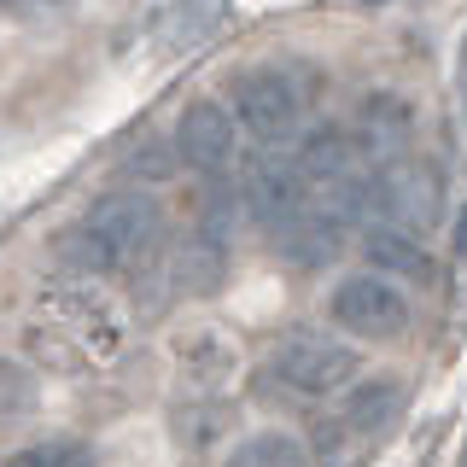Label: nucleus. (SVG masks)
Returning a JSON list of instances; mask_svg holds the SVG:
<instances>
[{
	"mask_svg": "<svg viewBox=\"0 0 467 467\" xmlns=\"http://www.w3.org/2000/svg\"><path fill=\"white\" fill-rule=\"evenodd\" d=\"M24 350L53 374H99L129 350V316L94 275H58L29 304Z\"/></svg>",
	"mask_w": 467,
	"mask_h": 467,
	"instance_id": "nucleus-1",
	"label": "nucleus"
},
{
	"mask_svg": "<svg viewBox=\"0 0 467 467\" xmlns=\"http://www.w3.org/2000/svg\"><path fill=\"white\" fill-rule=\"evenodd\" d=\"M164 204L152 193H106L99 204H88L82 223L65 234V269L70 275H146L164 257Z\"/></svg>",
	"mask_w": 467,
	"mask_h": 467,
	"instance_id": "nucleus-2",
	"label": "nucleus"
},
{
	"mask_svg": "<svg viewBox=\"0 0 467 467\" xmlns=\"http://www.w3.org/2000/svg\"><path fill=\"white\" fill-rule=\"evenodd\" d=\"M310 94H316V77L298 65V58H275V65H257L234 82V117L240 129L263 146H281L298 135L304 111H310Z\"/></svg>",
	"mask_w": 467,
	"mask_h": 467,
	"instance_id": "nucleus-3",
	"label": "nucleus"
},
{
	"mask_svg": "<svg viewBox=\"0 0 467 467\" xmlns=\"http://www.w3.org/2000/svg\"><path fill=\"white\" fill-rule=\"evenodd\" d=\"M357 374H362V357L345 339H327V333H292L263 368L269 391H281L292 403H333L350 391Z\"/></svg>",
	"mask_w": 467,
	"mask_h": 467,
	"instance_id": "nucleus-4",
	"label": "nucleus"
},
{
	"mask_svg": "<svg viewBox=\"0 0 467 467\" xmlns=\"http://www.w3.org/2000/svg\"><path fill=\"white\" fill-rule=\"evenodd\" d=\"M333 321L357 339H398L409 327V292L398 275H379V269L345 275L339 292H333Z\"/></svg>",
	"mask_w": 467,
	"mask_h": 467,
	"instance_id": "nucleus-5",
	"label": "nucleus"
},
{
	"mask_svg": "<svg viewBox=\"0 0 467 467\" xmlns=\"http://www.w3.org/2000/svg\"><path fill=\"white\" fill-rule=\"evenodd\" d=\"M368 216L386 228L427 234L438 223V175L420 158H398V164L368 175Z\"/></svg>",
	"mask_w": 467,
	"mask_h": 467,
	"instance_id": "nucleus-6",
	"label": "nucleus"
},
{
	"mask_svg": "<svg viewBox=\"0 0 467 467\" xmlns=\"http://www.w3.org/2000/svg\"><path fill=\"white\" fill-rule=\"evenodd\" d=\"M175 158L199 175H228L240 164V117L216 99H199V106L182 111L175 123Z\"/></svg>",
	"mask_w": 467,
	"mask_h": 467,
	"instance_id": "nucleus-7",
	"label": "nucleus"
},
{
	"mask_svg": "<svg viewBox=\"0 0 467 467\" xmlns=\"http://www.w3.org/2000/svg\"><path fill=\"white\" fill-rule=\"evenodd\" d=\"M350 146H357L362 170H386L398 158H415V111L403 106L398 94H368L350 123Z\"/></svg>",
	"mask_w": 467,
	"mask_h": 467,
	"instance_id": "nucleus-8",
	"label": "nucleus"
},
{
	"mask_svg": "<svg viewBox=\"0 0 467 467\" xmlns=\"http://www.w3.org/2000/svg\"><path fill=\"white\" fill-rule=\"evenodd\" d=\"M228 0H170V12L158 18V47L164 53H193L223 29Z\"/></svg>",
	"mask_w": 467,
	"mask_h": 467,
	"instance_id": "nucleus-9",
	"label": "nucleus"
},
{
	"mask_svg": "<svg viewBox=\"0 0 467 467\" xmlns=\"http://www.w3.org/2000/svg\"><path fill=\"white\" fill-rule=\"evenodd\" d=\"M403 409V386L398 379H368V386H350L345 391V409H339V427L368 438V432H386Z\"/></svg>",
	"mask_w": 467,
	"mask_h": 467,
	"instance_id": "nucleus-10",
	"label": "nucleus"
},
{
	"mask_svg": "<svg viewBox=\"0 0 467 467\" xmlns=\"http://www.w3.org/2000/svg\"><path fill=\"white\" fill-rule=\"evenodd\" d=\"M175 362H182V374L193 379V386H223V379H234L240 350H234L228 333L204 327V333H187V339L175 345Z\"/></svg>",
	"mask_w": 467,
	"mask_h": 467,
	"instance_id": "nucleus-11",
	"label": "nucleus"
},
{
	"mask_svg": "<svg viewBox=\"0 0 467 467\" xmlns=\"http://www.w3.org/2000/svg\"><path fill=\"white\" fill-rule=\"evenodd\" d=\"M368 263L379 275H403V281H427V269H432L420 234L386 228V223H368Z\"/></svg>",
	"mask_w": 467,
	"mask_h": 467,
	"instance_id": "nucleus-12",
	"label": "nucleus"
},
{
	"mask_svg": "<svg viewBox=\"0 0 467 467\" xmlns=\"http://www.w3.org/2000/svg\"><path fill=\"white\" fill-rule=\"evenodd\" d=\"M223 467H310V450L298 432H252L228 450Z\"/></svg>",
	"mask_w": 467,
	"mask_h": 467,
	"instance_id": "nucleus-13",
	"label": "nucleus"
},
{
	"mask_svg": "<svg viewBox=\"0 0 467 467\" xmlns=\"http://www.w3.org/2000/svg\"><path fill=\"white\" fill-rule=\"evenodd\" d=\"M41 467H94V456L82 444H47L41 450Z\"/></svg>",
	"mask_w": 467,
	"mask_h": 467,
	"instance_id": "nucleus-14",
	"label": "nucleus"
},
{
	"mask_svg": "<svg viewBox=\"0 0 467 467\" xmlns=\"http://www.w3.org/2000/svg\"><path fill=\"white\" fill-rule=\"evenodd\" d=\"M456 94H462V123H467V41H462V58H456Z\"/></svg>",
	"mask_w": 467,
	"mask_h": 467,
	"instance_id": "nucleus-15",
	"label": "nucleus"
},
{
	"mask_svg": "<svg viewBox=\"0 0 467 467\" xmlns=\"http://www.w3.org/2000/svg\"><path fill=\"white\" fill-rule=\"evenodd\" d=\"M456 257H467V211L456 216Z\"/></svg>",
	"mask_w": 467,
	"mask_h": 467,
	"instance_id": "nucleus-16",
	"label": "nucleus"
},
{
	"mask_svg": "<svg viewBox=\"0 0 467 467\" xmlns=\"http://www.w3.org/2000/svg\"><path fill=\"white\" fill-rule=\"evenodd\" d=\"M6 6H58V0H6Z\"/></svg>",
	"mask_w": 467,
	"mask_h": 467,
	"instance_id": "nucleus-17",
	"label": "nucleus"
},
{
	"mask_svg": "<svg viewBox=\"0 0 467 467\" xmlns=\"http://www.w3.org/2000/svg\"><path fill=\"white\" fill-rule=\"evenodd\" d=\"M368 6H379V0H368Z\"/></svg>",
	"mask_w": 467,
	"mask_h": 467,
	"instance_id": "nucleus-18",
	"label": "nucleus"
},
{
	"mask_svg": "<svg viewBox=\"0 0 467 467\" xmlns=\"http://www.w3.org/2000/svg\"><path fill=\"white\" fill-rule=\"evenodd\" d=\"M462 467H467V462H462Z\"/></svg>",
	"mask_w": 467,
	"mask_h": 467,
	"instance_id": "nucleus-19",
	"label": "nucleus"
}]
</instances>
